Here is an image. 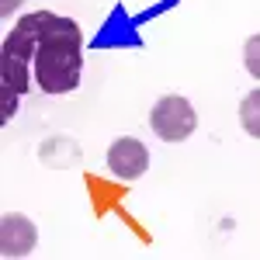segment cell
Instances as JSON below:
<instances>
[{
    "instance_id": "3",
    "label": "cell",
    "mask_w": 260,
    "mask_h": 260,
    "mask_svg": "<svg viewBox=\"0 0 260 260\" xmlns=\"http://www.w3.org/2000/svg\"><path fill=\"white\" fill-rule=\"evenodd\" d=\"M146 167H149V149L139 139L121 136V139L111 142V149H108V170H111V177L139 180L146 174Z\"/></svg>"
},
{
    "instance_id": "8",
    "label": "cell",
    "mask_w": 260,
    "mask_h": 260,
    "mask_svg": "<svg viewBox=\"0 0 260 260\" xmlns=\"http://www.w3.org/2000/svg\"><path fill=\"white\" fill-rule=\"evenodd\" d=\"M243 62H246V70H250V77H257V80H260V35L246 39V49H243Z\"/></svg>"
},
{
    "instance_id": "7",
    "label": "cell",
    "mask_w": 260,
    "mask_h": 260,
    "mask_svg": "<svg viewBox=\"0 0 260 260\" xmlns=\"http://www.w3.org/2000/svg\"><path fill=\"white\" fill-rule=\"evenodd\" d=\"M240 121L246 128V136L260 139V90H250L240 104Z\"/></svg>"
},
{
    "instance_id": "4",
    "label": "cell",
    "mask_w": 260,
    "mask_h": 260,
    "mask_svg": "<svg viewBox=\"0 0 260 260\" xmlns=\"http://www.w3.org/2000/svg\"><path fill=\"white\" fill-rule=\"evenodd\" d=\"M35 246V225L21 212H7L0 219V253L4 257H28Z\"/></svg>"
},
{
    "instance_id": "10",
    "label": "cell",
    "mask_w": 260,
    "mask_h": 260,
    "mask_svg": "<svg viewBox=\"0 0 260 260\" xmlns=\"http://www.w3.org/2000/svg\"><path fill=\"white\" fill-rule=\"evenodd\" d=\"M21 0H0V18H11V11H18Z\"/></svg>"
},
{
    "instance_id": "6",
    "label": "cell",
    "mask_w": 260,
    "mask_h": 260,
    "mask_svg": "<svg viewBox=\"0 0 260 260\" xmlns=\"http://www.w3.org/2000/svg\"><path fill=\"white\" fill-rule=\"evenodd\" d=\"M0 52H7V56H18V59H35V52H39V39L28 31V28H11V35L4 39V49Z\"/></svg>"
},
{
    "instance_id": "2",
    "label": "cell",
    "mask_w": 260,
    "mask_h": 260,
    "mask_svg": "<svg viewBox=\"0 0 260 260\" xmlns=\"http://www.w3.org/2000/svg\"><path fill=\"white\" fill-rule=\"evenodd\" d=\"M153 132L167 142H184L191 132H194V125H198V115H194V108H191V101L187 98H177V94H170V98H160L156 101V108H153Z\"/></svg>"
},
{
    "instance_id": "5",
    "label": "cell",
    "mask_w": 260,
    "mask_h": 260,
    "mask_svg": "<svg viewBox=\"0 0 260 260\" xmlns=\"http://www.w3.org/2000/svg\"><path fill=\"white\" fill-rule=\"evenodd\" d=\"M0 87L14 90V94H24V90L31 87L28 62L18 59V56H7V52H0Z\"/></svg>"
},
{
    "instance_id": "9",
    "label": "cell",
    "mask_w": 260,
    "mask_h": 260,
    "mask_svg": "<svg viewBox=\"0 0 260 260\" xmlns=\"http://www.w3.org/2000/svg\"><path fill=\"white\" fill-rule=\"evenodd\" d=\"M18 98L14 90H7V87H0V125H7V121L14 118V111H18Z\"/></svg>"
},
{
    "instance_id": "1",
    "label": "cell",
    "mask_w": 260,
    "mask_h": 260,
    "mask_svg": "<svg viewBox=\"0 0 260 260\" xmlns=\"http://www.w3.org/2000/svg\"><path fill=\"white\" fill-rule=\"evenodd\" d=\"M21 28H28L39 39L35 52V83L42 94H70L80 83V28L73 18L59 14H24L18 21Z\"/></svg>"
}]
</instances>
